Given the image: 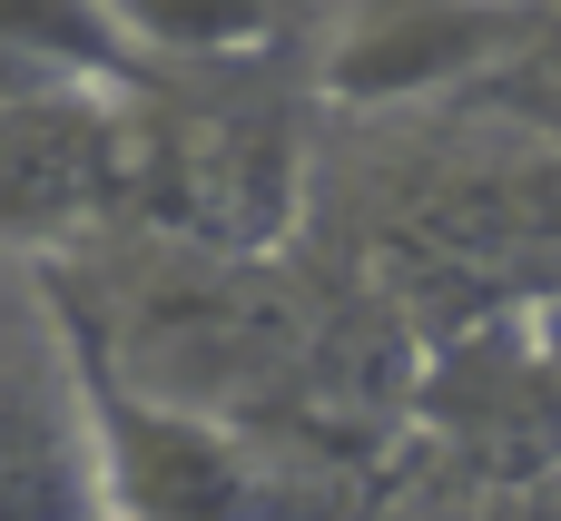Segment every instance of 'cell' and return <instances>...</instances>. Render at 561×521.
Instances as JSON below:
<instances>
[{
    "mask_svg": "<svg viewBox=\"0 0 561 521\" xmlns=\"http://www.w3.org/2000/svg\"><path fill=\"white\" fill-rule=\"evenodd\" d=\"M128 217L118 79H39L0 99V256L39 266Z\"/></svg>",
    "mask_w": 561,
    "mask_h": 521,
    "instance_id": "cell-1",
    "label": "cell"
},
{
    "mask_svg": "<svg viewBox=\"0 0 561 521\" xmlns=\"http://www.w3.org/2000/svg\"><path fill=\"white\" fill-rule=\"evenodd\" d=\"M542 0H375L355 10V30H335L325 49V89L335 99H424L444 79H473L513 49H533Z\"/></svg>",
    "mask_w": 561,
    "mask_h": 521,
    "instance_id": "cell-2",
    "label": "cell"
},
{
    "mask_svg": "<svg viewBox=\"0 0 561 521\" xmlns=\"http://www.w3.org/2000/svg\"><path fill=\"white\" fill-rule=\"evenodd\" d=\"M69 512H99V463H89L69 364L49 345V315L30 305V315H0V521H69Z\"/></svg>",
    "mask_w": 561,
    "mask_h": 521,
    "instance_id": "cell-3",
    "label": "cell"
},
{
    "mask_svg": "<svg viewBox=\"0 0 561 521\" xmlns=\"http://www.w3.org/2000/svg\"><path fill=\"white\" fill-rule=\"evenodd\" d=\"M138 69H207V59H266L296 20V0H99Z\"/></svg>",
    "mask_w": 561,
    "mask_h": 521,
    "instance_id": "cell-4",
    "label": "cell"
},
{
    "mask_svg": "<svg viewBox=\"0 0 561 521\" xmlns=\"http://www.w3.org/2000/svg\"><path fill=\"white\" fill-rule=\"evenodd\" d=\"M30 305H39V296H30V266L0 256V315H30Z\"/></svg>",
    "mask_w": 561,
    "mask_h": 521,
    "instance_id": "cell-5",
    "label": "cell"
},
{
    "mask_svg": "<svg viewBox=\"0 0 561 521\" xmlns=\"http://www.w3.org/2000/svg\"><path fill=\"white\" fill-rule=\"evenodd\" d=\"M552 10H561V0H552Z\"/></svg>",
    "mask_w": 561,
    "mask_h": 521,
    "instance_id": "cell-6",
    "label": "cell"
}]
</instances>
